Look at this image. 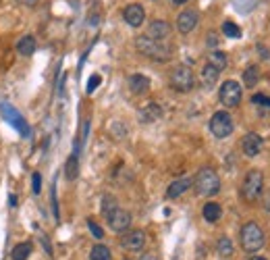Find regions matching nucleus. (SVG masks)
<instances>
[{"label":"nucleus","instance_id":"f257e3e1","mask_svg":"<svg viewBox=\"0 0 270 260\" xmlns=\"http://www.w3.org/2000/svg\"><path fill=\"white\" fill-rule=\"evenodd\" d=\"M135 48L140 54L156 60V62H168L173 58V48L160 40H154L150 36H138L135 38Z\"/></svg>","mask_w":270,"mask_h":260},{"label":"nucleus","instance_id":"f03ea898","mask_svg":"<svg viewBox=\"0 0 270 260\" xmlns=\"http://www.w3.org/2000/svg\"><path fill=\"white\" fill-rule=\"evenodd\" d=\"M191 185H193L197 196L212 198L220 191V177H218V173L214 169L204 167V169H199L197 175L191 179Z\"/></svg>","mask_w":270,"mask_h":260},{"label":"nucleus","instance_id":"7ed1b4c3","mask_svg":"<svg viewBox=\"0 0 270 260\" xmlns=\"http://www.w3.org/2000/svg\"><path fill=\"white\" fill-rule=\"evenodd\" d=\"M239 240H241V248L247 252V254H256L258 250H262L264 246V231L258 223H245L241 227V233H239Z\"/></svg>","mask_w":270,"mask_h":260},{"label":"nucleus","instance_id":"20e7f679","mask_svg":"<svg viewBox=\"0 0 270 260\" xmlns=\"http://www.w3.org/2000/svg\"><path fill=\"white\" fill-rule=\"evenodd\" d=\"M168 83L175 92H181V94H187L193 90L195 85V77H193V71L187 67V64H179L171 71V77H168Z\"/></svg>","mask_w":270,"mask_h":260},{"label":"nucleus","instance_id":"39448f33","mask_svg":"<svg viewBox=\"0 0 270 260\" xmlns=\"http://www.w3.org/2000/svg\"><path fill=\"white\" fill-rule=\"evenodd\" d=\"M264 189V175L262 171H250L247 175L243 177V183H241V196L245 202H254L260 198V193Z\"/></svg>","mask_w":270,"mask_h":260},{"label":"nucleus","instance_id":"423d86ee","mask_svg":"<svg viewBox=\"0 0 270 260\" xmlns=\"http://www.w3.org/2000/svg\"><path fill=\"white\" fill-rule=\"evenodd\" d=\"M233 119L227 111H216L210 119V134L216 138V140H224L233 134Z\"/></svg>","mask_w":270,"mask_h":260},{"label":"nucleus","instance_id":"0eeeda50","mask_svg":"<svg viewBox=\"0 0 270 260\" xmlns=\"http://www.w3.org/2000/svg\"><path fill=\"white\" fill-rule=\"evenodd\" d=\"M241 98H243V90H241V85L235 81V79H227L222 85H220V90H218V100L227 106V108H235L241 104Z\"/></svg>","mask_w":270,"mask_h":260},{"label":"nucleus","instance_id":"6e6552de","mask_svg":"<svg viewBox=\"0 0 270 260\" xmlns=\"http://www.w3.org/2000/svg\"><path fill=\"white\" fill-rule=\"evenodd\" d=\"M121 246L129 252H142L146 246V233L142 229H133V231H125L121 237Z\"/></svg>","mask_w":270,"mask_h":260},{"label":"nucleus","instance_id":"1a4fd4ad","mask_svg":"<svg viewBox=\"0 0 270 260\" xmlns=\"http://www.w3.org/2000/svg\"><path fill=\"white\" fill-rule=\"evenodd\" d=\"M262 148H264V140H262L258 134L250 132V134L243 136V140H241V150H243V154H245L247 158L258 156V154L262 152Z\"/></svg>","mask_w":270,"mask_h":260},{"label":"nucleus","instance_id":"9d476101","mask_svg":"<svg viewBox=\"0 0 270 260\" xmlns=\"http://www.w3.org/2000/svg\"><path fill=\"white\" fill-rule=\"evenodd\" d=\"M106 221H108V227H110L112 231L125 233V231L131 227V212H127V210H123V208H117Z\"/></svg>","mask_w":270,"mask_h":260},{"label":"nucleus","instance_id":"9b49d317","mask_svg":"<svg viewBox=\"0 0 270 260\" xmlns=\"http://www.w3.org/2000/svg\"><path fill=\"white\" fill-rule=\"evenodd\" d=\"M3 115H5L7 123H11L15 129H19V134L23 136V138L29 136V127H27V123L23 121V117H21L11 104H3Z\"/></svg>","mask_w":270,"mask_h":260},{"label":"nucleus","instance_id":"f8f14e48","mask_svg":"<svg viewBox=\"0 0 270 260\" xmlns=\"http://www.w3.org/2000/svg\"><path fill=\"white\" fill-rule=\"evenodd\" d=\"M123 19L129 27H142L146 21V11L142 5H129L123 11Z\"/></svg>","mask_w":270,"mask_h":260},{"label":"nucleus","instance_id":"ddd939ff","mask_svg":"<svg viewBox=\"0 0 270 260\" xmlns=\"http://www.w3.org/2000/svg\"><path fill=\"white\" fill-rule=\"evenodd\" d=\"M197 19H199L197 11H191V9L183 11L181 15L177 17V29L181 34H191L195 29V25H197Z\"/></svg>","mask_w":270,"mask_h":260},{"label":"nucleus","instance_id":"4468645a","mask_svg":"<svg viewBox=\"0 0 270 260\" xmlns=\"http://www.w3.org/2000/svg\"><path fill=\"white\" fill-rule=\"evenodd\" d=\"M171 31H173V27H171L168 21H152V23L148 25V34H146V36L164 42V40L171 36Z\"/></svg>","mask_w":270,"mask_h":260},{"label":"nucleus","instance_id":"2eb2a0df","mask_svg":"<svg viewBox=\"0 0 270 260\" xmlns=\"http://www.w3.org/2000/svg\"><path fill=\"white\" fill-rule=\"evenodd\" d=\"M129 90H131L135 96L148 94V90H150V79H148L146 75H142V73L131 75V77H129Z\"/></svg>","mask_w":270,"mask_h":260},{"label":"nucleus","instance_id":"dca6fc26","mask_svg":"<svg viewBox=\"0 0 270 260\" xmlns=\"http://www.w3.org/2000/svg\"><path fill=\"white\" fill-rule=\"evenodd\" d=\"M191 187V179L189 177H181V179H175L168 187H166V198L168 200H175L179 196H183V193Z\"/></svg>","mask_w":270,"mask_h":260},{"label":"nucleus","instance_id":"f3484780","mask_svg":"<svg viewBox=\"0 0 270 260\" xmlns=\"http://www.w3.org/2000/svg\"><path fill=\"white\" fill-rule=\"evenodd\" d=\"M162 117V108L158 104H148L140 111V121L142 123H154Z\"/></svg>","mask_w":270,"mask_h":260},{"label":"nucleus","instance_id":"a211bd4d","mask_svg":"<svg viewBox=\"0 0 270 260\" xmlns=\"http://www.w3.org/2000/svg\"><path fill=\"white\" fill-rule=\"evenodd\" d=\"M36 50H38V44H36V38L33 36H23V38L17 42V52L21 56H31Z\"/></svg>","mask_w":270,"mask_h":260},{"label":"nucleus","instance_id":"6ab92c4d","mask_svg":"<svg viewBox=\"0 0 270 260\" xmlns=\"http://www.w3.org/2000/svg\"><path fill=\"white\" fill-rule=\"evenodd\" d=\"M201 216H204L208 223H218L220 216H222L220 204H216V202H206L204 208H201Z\"/></svg>","mask_w":270,"mask_h":260},{"label":"nucleus","instance_id":"aec40b11","mask_svg":"<svg viewBox=\"0 0 270 260\" xmlns=\"http://www.w3.org/2000/svg\"><path fill=\"white\" fill-rule=\"evenodd\" d=\"M218 77H220V71L214 67V64L206 62L204 67H201V81H204L206 88H212V85L218 81Z\"/></svg>","mask_w":270,"mask_h":260},{"label":"nucleus","instance_id":"412c9836","mask_svg":"<svg viewBox=\"0 0 270 260\" xmlns=\"http://www.w3.org/2000/svg\"><path fill=\"white\" fill-rule=\"evenodd\" d=\"M64 177L69 179V181H75L79 177V156H77V152H73L69 156V160H66V165H64Z\"/></svg>","mask_w":270,"mask_h":260},{"label":"nucleus","instance_id":"4be33fe9","mask_svg":"<svg viewBox=\"0 0 270 260\" xmlns=\"http://www.w3.org/2000/svg\"><path fill=\"white\" fill-rule=\"evenodd\" d=\"M31 250H33L31 242H21V244H17V246L13 248L11 258H13V260H27V258L31 256Z\"/></svg>","mask_w":270,"mask_h":260},{"label":"nucleus","instance_id":"5701e85b","mask_svg":"<svg viewBox=\"0 0 270 260\" xmlns=\"http://www.w3.org/2000/svg\"><path fill=\"white\" fill-rule=\"evenodd\" d=\"M260 81V71L256 64H250L245 71H243V83L247 85V88H254V85Z\"/></svg>","mask_w":270,"mask_h":260},{"label":"nucleus","instance_id":"b1692460","mask_svg":"<svg viewBox=\"0 0 270 260\" xmlns=\"http://www.w3.org/2000/svg\"><path fill=\"white\" fill-rule=\"evenodd\" d=\"M208 62L214 64L218 71H224V69H227V54L220 52V50H212V52L208 54Z\"/></svg>","mask_w":270,"mask_h":260},{"label":"nucleus","instance_id":"393cba45","mask_svg":"<svg viewBox=\"0 0 270 260\" xmlns=\"http://www.w3.org/2000/svg\"><path fill=\"white\" fill-rule=\"evenodd\" d=\"M119 208V204H117V198L115 196H110V193H106V196L102 198V216L104 219H108V216L112 214Z\"/></svg>","mask_w":270,"mask_h":260},{"label":"nucleus","instance_id":"a878e982","mask_svg":"<svg viewBox=\"0 0 270 260\" xmlns=\"http://www.w3.org/2000/svg\"><path fill=\"white\" fill-rule=\"evenodd\" d=\"M89 260H112V254L108 250V246H102V244H96L89 252Z\"/></svg>","mask_w":270,"mask_h":260},{"label":"nucleus","instance_id":"bb28decb","mask_svg":"<svg viewBox=\"0 0 270 260\" xmlns=\"http://www.w3.org/2000/svg\"><path fill=\"white\" fill-rule=\"evenodd\" d=\"M216 250H218V254L222 258H229L233 254V242L229 240V237H220L218 244H216Z\"/></svg>","mask_w":270,"mask_h":260},{"label":"nucleus","instance_id":"cd10ccee","mask_svg":"<svg viewBox=\"0 0 270 260\" xmlns=\"http://www.w3.org/2000/svg\"><path fill=\"white\" fill-rule=\"evenodd\" d=\"M222 34L227 38H241V29H239V25L233 23V21H224V23H222Z\"/></svg>","mask_w":270,"mask_h":260},{"label":"nucleus","instance_id":"c85d7f7f","mask_svg":"<svg viewBox=\"0 0 270 260\" xmlns=\"http://www.w3.org/2000/svg\"><path fill=\"white\" fill-rule=\"evenodd\" d=\"M87 229H89V231H92V235L96 237V240H102V237H104V231H102V227H100L98 223H94L92 219H89V221H87Z\"/></svg>","mask_w":270,"mask_h":260},{"label":"nucleus","instance_id":"c756f323","mask_svg":"<svg viewBox=\"0 0 270 260\" xmlns=\"http://www.w3.org/2000/svg\"><path fill=\"white\" fill-rule=\"evenodd\" d=\"M50 200H52V214H54V221L60 219V214H58V202H56V187L52 185L50 187Z\"/></svg>","mask_w":270,"mask_h":260},{"label":"nucleus","instance_id":"7c9ffc66","mask_svg":"<svg viewBox=\"0 0 270 260\" xmlns=\"http://www.w3.org/2000/svg\"><path fill=\"white\" fill-rule=\"evenodd\" d=\"M100 81H102V77H100V75H92V77H89V81H87V94L96 92V88L100 85Z\"/></svg>","mask_w":270,"mask_h":260},{"label":"nucleus","instance_id":"2f4dec72","mask_svg":"<svg viewBox=\"0 0 270 260\" xmlns=\"http://www.w3.org/2000/svg\"><path fill=\"white\" fill-rule=\"evenodd\" d=\"M31 189H33L36 196H38L40 189H42V175H40V173H33V175H31Z\"/></svg>","mask_w":270,"mask_h":260},{"label":"nucleus","instance_id":"473e14b6","mask_svg":"<svg viewBox=\"0 0 270 260\" xmlns=\"http://www.w3.org/2000/svg\"><path fill=\"white\" fill-rule=\"evenodd\" d=\"M252 102H254V104H258V106H268V108H270V96L256 94V96L252 98Z\"/></svg>","mask_w":270,"mask_h":260},{"label":"nucleus","instance_id":"72a5a7b5","mask_svg":"<svg viewBox=\"0 0 270 260\" xmlns=\"http://www.w3.org/2000/svg\"><path fill=\"white\" fill-rule=\"evenodd\" d=\"M17 3H19L21 7H29V9H31V7L38 5V0H17Z\"/></svg>","mask_w":270,"mask_h":260},{"label":"nucleus","instance_id":"f704fd0d","mask_svg":"<svg viewBox=\"0 0 270 260\" xmlns=\"http://www.w3.org/2000/svg\"><path fill=\"white\" fill-rule=\"evenodd\" d=\"M140 260H160L158 256H156V254H152V252H146V254H142V258Z\"/></svg>","mask_w":270,"mask_h":260},{"label":"nucleus","instance_id":"c9c22d12","mask_svg":"<svg viewBox=\"0 0 270 260\" xmlns=\"http://www.w3.org/2000/svg\"><path fill=\"white\" fill-rule=\"evenodd\" d=\"M9 200H11V206H17V196H15V193H11Z\"/></svg>","mask_w":270,"mask_h":260},{"label":"nucleus","instance_id":"e433bc0d","mask_svg":"<svg viewBox=\"0 0 270 260\" xmlns=\"http://www.w3.org/2000/svg\"><path fill=\"white\" fill-rule=\"evenodd\" d=\"M258 48H260V54H262V56H266V58H268V56H270V54H268V52H266V48H264V46H260V44H258Z\"/></svg>","mask_w":270,"mask_h":260},{"label":"nucleus","instance_id":"4c0bfd02","mask_svg":"<svg viewBox=\"0 0 270 260\" xmlns=\"http://www.w3.org/2000/svg\"><path fill=\"white\" fill-rule=\"evenodd\" d=\"M175 5H185V3H189V0H173Z\"/></svg>","mask_w":270,"mask_h":260},{"label":"nucleus","instance_id":"58836bf2","mask_svg":"<svg viewBox=\"0 0 270 260\" xmlns=\"http://www.w3.org/2000/svg\"><path fill=\"white\" fill-rule=\"evenodd\" d=\"M250 260H266L264 256H254V258H250Z\"/></svg>","mask_w":270,"mask_h":260},{"label":"nucleus","instance_id":"ea45409f","mask_svg":"<svg viewBox=\"0 0 270 260\" xmlns=\"http://www.w3.org/2000/svg\"><path fill=\"white\" fill-rule=\"evenodd\" d=\"M125 260H129V258H125Z\"/></svg>","mask_w":270,"mask_h":260}]
</instances>
